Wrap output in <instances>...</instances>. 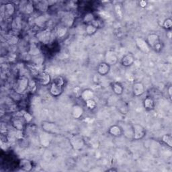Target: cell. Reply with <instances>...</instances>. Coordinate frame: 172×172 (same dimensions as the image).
I'll return each instance as SVG.
<instances>
[{"label": "cell", "mask_w": 172, "mask_h": 172, "mask_svg": "<svg viewBox=\"0 0 172 172\" xmlns=\"http://www.w3.org/2000/svg\"><path fill=\"white\" fill-rule=\"evenodd\" d=\"M64 86H65V79L61 76L57 77L51 83L49 88L50 94L54 97L59 96L63 93Z\"/></svg>", "instance_id": "1"}, {"label": "cell", "mask_w": 172, "mask_h": 172, "mask_svg": "<svg viewBox=\"0 0 172 172\" xmlns=\"http://www.w3.org/2000/svg\"><path fill=\"white\" fill-rule=\"evenodd\" d=\"M147 43L151 49L154 51L159 52L162 49V45L161 41H160L159 37L156 34L152 33L148 36L147 39Z\"/></svg>", "instance_id": "2"}, {"label": "cell", "mask_w": 172, "mask_h": 172, "mask_svg": "<svg viewBox=\"0 0 172 172\" xmlns=\"http://www.w3.org/2000/svg\"><path fill=\"white\" fill-rule=\"evenodd\" d=\"M29 86V79L26 77H22L18 79V81L15 86V92L22 94L26 90L28 87Z\"/></svg>", "instance_id": "3"}, {"label": "cell", "mask_w": 172, "mask_h": 172, "mask_svg": "<svg viewBox=\"0 0 172 172\" xmlns=\"http://www.w3.org/2000/svg\"><path fill=\"white\" fill-rule=\"evenodd\" d=\"M132 128H133V137L134 139H141L145 136L146 130L141 125H139V124H135V125H132Z\"/></svg>", "instance_id": "4"}, {"label": "cell", "mask_w": 172, "mask_h": 172, "mask_svg": "<svg viewBox=\"0 0 172 172\" xmlns=\"http://www.w3.org/2000/svg\"><path fill=\"white\" fill-rule=\"evenodd\" d=\"M105 60L106 63L108 64L109 65H114L118 61V56L115 52L109 51L107 52L105 55Z\"/></svg>", "instance_id": "5"}, {"label": "cell", "mask_w": 172, "mask_h": 172, "mask_svg": "<svg viewBox=\"0 0 172 172\" xmlns=\"http://www.w3.org/2000/svg\"><path fill=\"white\" fill-rule=\"evenodd\" d=\"M136 45H137L139 49L143 51V53H149L150 51V47L148 45L147 42L141 38H137L135 40Z\"/></svg>", "instance_id": "6"}, {"label": "cell", "mask_w": 172, "mask_h": 172, "mask_svg": "<svg viewBox=\"0 0 172 172\" xmlns=\"http://www.w3.org/2000/svg\"><path fill=\"white\" fill-rule=\"evenodd\" d=\"M133 92L135 96H140L145 93V86L141 82H137L133 84Z\"/></svg>", "instance_id": "7"}, {"label": "cell", "mask_w": 172, "mask_h": 172, "mask_svg": "<svg viewBox=\"0 0 172 172\" xmlns=\"http://www.w3.org/2000/svg\"><path fill=\"white\" fill-rule=\"evenodd\" d=\"M42 130H45L48 133H57L58 130L57 126L55 125V123L49 122H44L42 124Z\"/></svg>", "instance_id": "8"}, {"label": "cell", "mask_w": 172, "mask_h": 172, "mask_svg": "<svg viewBox=\"0 0 172 172\" xmlns=\"http://www.w3.org/2000/svg\"><path fill=\"white\" fill-rule=\"evenodd\" d=\"M38 82L43 86H46L49 85L51 82V77L49 74L46 73L45 71L41 72V73H39L38 76Z\"/></svg>", "instance_id": "9"}, {"label": "cell", "mask_w": 172, "mask_h": 172, "mask_svg": "<svg viewBox=\"0 0 172 172\" xmlns=\"http://www.w3.org/2000/svg\"><path fill=\"white\" fill-rule=\"evenodd\" d=\"M135 63V57L133 54L129 53L124 56L121 59V63L124 67H129Z\"/></svg>", "instance_id": "10"}, {"label": "cell", "mask_w": 172, "mask_h": 172, "mask_svg": "<svg viewBox=\"0 0 172 172\" xmlns=\"http://www.w3.org/2000/svg\"><path fill=\"white\" fill-rule=\"evenodd\" d=\"M98 73L101 75H106L110 71V65L108 64L105 63H102L99 64L97 68Z\"/></svg>", "instance_id": "11"}, {"label": "cell", "mask_w": 172, "mask_h": 172, "mask_svg": "<svg viewBox=\"0 0 172 172\" xmlns=\"http://www.w3.org/2000/svg\"><path fill=\"white\" fill-rule=\"evenodd\" d=\"M19 167L24 171H30L33 168V163L28 159H22L19 163Z\"/></svg>", "instance_id": "12"}, {"label": "cell", "mask_w": 172, "mask_h": 172, "mask_svg": "<svg viewBox=\"0 0 172 172\" xmlns=\"http://www.w3.org/2000/svg\"><path fill=\"white\" fill-rule=\"evenodd\" d=\"M144 107L147 110H152L155 108V102L151 96H147L144 99Z\"/></svg>", "instance_id": "13"}, {"label": "cell", "mask_w": 172, "mask_h": 172, "mask_svg": "<svg viewBox=\"0 0 172 172\" xmlns=\"http://www.w3.org/2000/svg\"><path fill=\"white\" fill-rule=\"evenodd\" d=\"M22 118L16 117L12 120V125L15 129L18 130H22L24 129V122L22 121Z\"/></svg>", "instance_id": "14"}, {"label": "cell", "mask_w": 172, "mask_h": 172, "mask_svg": "<svg viewBox=\"0 0 172 172\" xmlns=\"http://www.w3.org/2000/svg\"><path fill=\"white\" fill-rule=\"evenodd\" d=\"M109 133L114 137H120L122 134V129L117 125H114L110 128Z\"/></svg>", "instance_id": "15"}, {"label": "cell", "mask_w": 172, "mask_h": 172, "mask_svg": "<svg viewBox=\"0 0 172 172\" xmlns=\"http://www.w3.org/2000/svg\"><path fill=\"white\" fill-rule=\"evenodd\" d=\"M83 113V110L81 106L78 105H75L73 108V110H72V114L73 117L75 118H79L82 117Z\"/></svg>", "instance_id": "16"}, {"label": "cell", "mask_w": 172, "mask_h": 172, "mask_svg": "<svg viewBox=\"0 0 172 172\" xmlns=\"http://www.w3.org/2000/svg\"><path fill=\"white\" fill-rule=\"evenodd\" d=\"M112 90L117 95H121L123 93L124 87L121 83H114L112 84Z\"/></svg>", "instance_id": "17"}, {"label": "cell", "mask_w": 172, "mask_h": 172, "mask_svg": "<svg viewBox=\"0 0 172 172\" xmlns=\"http://www.w3.org/2000/svg\"><path fill=\"white\" fill-rule=\"evenodd\" d=\"M94 96V94L92 92V91L90 90H86L83 91H82L81 97L84 99L85 101L88 100V99H92Z\"/></svg>", "instance_id": "18"}, {"label": "cell", "mask_w": 172, "mask_h": 172, "mask_svg": "<svg viewBox=\"0 0 172 172\" xmlns=\"http://www.w3.org/2000/svg\"><path fill=\"white\" fill-rule=\"evenodd\" d=\"M14 10L15 7L11 3H8V4H6L5 6V14L9 15V16L14 13Z\"/></svg>", "instance_id": "19"}, {"label": "cell", "mask_w": 172, "mask_h": 172, "mask_svg": "<svg viewBox=\"0 0 172 172\" xmlns=\"http://www.w3.org/2000/svg\"><path fill=\"white\" fill-rule=\"evenodd\" d=\"M86 30L87 34H88L90 35L94 34L97 30V27H95L94 25L90 24H89L87 26Z\"/></svg>", "instance_id": "20"}, {"label": "cell", "mask_w": 172, "mask_h": 172, "mask_svg": "<svg viewBox=\"0 0 172 172\" xmlns=\"http://www.w3.org/2000/svg\"><path fill=\"white\" fill-rule=\"evenodd\" d=\"M86 106L89 109L93 110L95 108V106H96V103H95V102L93 99H88V100L86 101Z\"/></svg>", "instance_id": "21"}, {"label": "cell", "mask_w": 172, "mask_h": 172, "mask_svg": "<svg viewBox=\"0 0 172 172\" xmlns=\"http://www.w3.org/2000/svg\"><path fill=\"white\" fill-rule=\"evenodd\" d=\"M162 141L165 143L168 146L171 147V136L170 135H164L162 139Z\"/></svg>", "instance_id": "22"}, {"label": "cell", "mask_w": 172, "mask_h": 172, "mask_svg": "<svg viewBox=\"0 0 172 172\" xmlns=\"http://www.w3.org/2000/svg\"><path fill=\"white\" fill-rule=\"evenodd\" d=\"M115 10H116V13H117L118 17H122V11L121 10V7L119 5H117L115 6Z\"/></svg>", "instance_id": "23"}, {"label": "cell", "mask_w": 172, "mask_h": 172, "mask_svg": "<svg viewBox=\"0 0 172 172\" xmlns=\"http://www.w3.org/2000/svg\"><path fill=\"white\" fill-rule=\"evenodd\" d=\"M171 25H172V22H171V19L166 20L165 21V22H164V24H163L164 27H165L166 29H171Z\"/></svg>", "instance_id": "24"}, {"label": "cell", "mask_w": 172, "mask_h": 172, "mask_svg": "<svg viewBox=\"0 0 172 172\" xmlns=\"http://www.w3.org/2000/svg\"><path fill=\"white\" fill-rule=\"evenodd\" d=\"M73 92L75 94V95H77V96H80V95H82V91L79 87H76L73 90Z\"/></svg>", "instance_id": "25"}, {"label": "cell", "mask_w": 172, "mask_h": 172, "mask_svg": "<svg viewBox=\"0 0 172 172\" xmlns=\"http://www.w3.org/2000/svg\"><path fill=\"white\" fill-rule=\"evenodd\" d=\"M24 118L25 119V121H26V122H30L31 120H32V117H31V115L30 114H29V113H25L24 114Z\"/></svg>", "instance_id": "26"}, {"label": "cell", "mask_w": 172, "mask_h": 172, "mask_svg": "<svg viewBox=\"0 0 172 172\" xmlns=\"http://www.w3.org/2000/svg\"><path fill=\"white\" fill-rule=\"evenodd\" d=\"M65 30H66V29H65V28H62V29H60L58 31L59 36H63V35L65 34Z\"/></svg>", "instance_id": "27"}, {"label": "cell", "mask_w": 172, "mask_h": 172, "mask_svg": "<svg viewBox=\"0 0 172 172\" xmlns=\"http://www.w3.org/2000/svg\"><path fill=\"white\" fill-rule=\"evenodd\" d=\"M140 5H141V6L143 7H145L146 5H147V2H145V1H141V2H140Z\"/></svg>", "instance_id": "28"}, {"label": "cell", "mask_w": 172, "mask_h": 172, "mask_svg": "<svg viewBox=\"0 0 172 172\" xmlns=\"http://www.w3.org/2000/svg\"><path fill=\"white\" fill-rule=\"evenodd\" d=\"M169 94H170V96L171 98V86L170 87V88H169Z\"/></svg>", "instance_id": "29"}]
</instances>
